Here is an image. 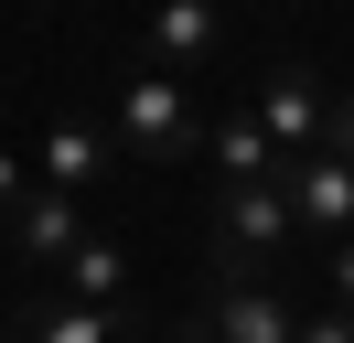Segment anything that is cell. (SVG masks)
<instances>
[{"label": "cell", "instance_id": "obj_9", "mask_svg": "<svg viewBox=\"0 0 354 343\" xmlns=\"http://www.w3.org/2000/svg\"><path fill=\"white\" fill-rule=\"evenodd\" d=\"M65 300H86V311H140L129 300V247H118V236H86V247L65 257Z\"/></svg>", "mask_w": 354, "mask_h": 343}, {"label": "cell", "instance_id": "obj_7", "mask_svg": "<svg viewBox=\"0 0 354 343\" xmlns=\"http://www.w3.org/2000/svg\"><path fill=\"white\" fill-rule=\"evenodd\" d=\"M204 172L215 183H279V150H268V129H258V107H225V118H204Z\"/></svg>", "mask_w": 354, "mask_h": 343}, {"label": "cell", "instance_id": "obj_1", "mask_svg": "<svg viewBox=\"0 0 354 343\" xmlns=\"http://www.w3.org/2000/svg\"><path fill=\"white\" fill-rule=\"evenodd\" d=\"M108 150L129 172H183V161H204V107H194V86L183 75H129L118 86V107H108Z\"/></svg>", "mask_w": 354, "mask_h": 343}, {"label": "cell", "instance_id": "obj_16", "mask_svg": "<svg viewBox=\"0 0 354 343\" xmlns=\"http://www.w3.org/2000/svg\"><path fill=\"white\" fill-rule=\"evenodd\" d=\"M215 11H225V0H215Z\"/></svg>", "mask_w": 354, "mask_h": 343}, {"label": "cell", "instance_id": "obj_15", "mask_svg": "<svg viewBox=\"0 0 354 343\" xmlns=\"http://www.w3.org/2000/svg\"><path fill=\"white\" fill-rule=\"evenodd\" d=\"M161 343H215V333H204V322H172V333H161Z\"/></svg>", "mask_w": 354, "mask_h": 343}, {"label": "cell", "instance_id": "obj_3", "mask_svg": "<svg viewBox=\"0 0 354 343\" xmlns=\"http://www.w3.org/2000/svg\"><path fill=\"white\" fill-rule=\"evenodd\" d=\"M151 64L183 75V86L215 75V64H225V11H215V0H151Z\"/></svg>", "mask_w": 354, "mask_h": 343}, {"label": "cell", "instance_id": "obj_14", "mask_svg": "<svg viewBox=\"0 0 354 343\" xmlns=\"http://www.w3.org/2000/svg\"><path fill=\"white\" fill-rule=\"evenodd\" d=\"M22 193H32V161H11V150H0V214L22 204Z\"/></svg>", "mask_w": 354, "mask_h": 343}, {"label": "cell", "instance_id": "obj_2", "mask_svg": "<svg viewBox=\"0 0 354 343\" xmlns=\"http://www.w3.org/2000/svg\"><path fill=\"white\" fill-rule=\"evenodd\" d=\"M290 247H301V214H290L279 183H225V193H215V290L268 279Z\"/></svg>", "mask_w": 354, "mask_h": 343}, {"label": "cell", "instance_id": "obj_10", "mask_svg": "<svg viewBox=\"0 0 354 343\" xmlns=\"http://www.w3.org/2000/svg\"><path fill=\"white\" fill-rule=\"evenodd\" d=\"M140 311H86V300H44V311L22 322V343H118Z\"/></svg>", "mask_w": 354, "mask_h": 343}, {"label": "cell", "instance_id": "obj_8", "mask_svg": "<svg viewBox=\"0 0 354 343\" xmlns=\"http://www.w3.org/2000/svg\"><path fill=\"white\" fill-rule=\"evenodd\" d=\"M108 129H86V118H54L44 129V150H32V183H54V193H86V183H108Z\"/></svg>", "mask_w": 354, "mask_h": 343}, {"label": "cell", "instance_id": "obj_13", "mask_svg": "<svg viewBox=\"0 0 354 343\" xmlns=\"http://www.w3.org/2000/svg\"><path fill=\"white\" fill-rule=\"evenodd\" d=\"M290 343H354V311H333V300H322V311H311V322H301Z\"/></svg>", "mask_w": 354, "mask_h": 343}, {"label": "cell", "instance_id": "obj_12", "mask_svg": "<svg viewBox=\"0 0 354 343\" xmlns=\"http://www.w3.org/2000/svg\"><path fill=\"white\" fill-rule=\"evenodd\" d=\"M322 150H333V161H354V86L333 97V118H322Z\"/></svg>", "mask_w": 354, "mask_h": 343}, {"label": "cell", "instance_id": "obj_6", "mask_svg": "<svg viewBox=\"0 0 354 343\" xmlns=\"http://www.w3.org/2000/svg\"><path fill=\"white\" fill-rule=\"evenodd\" d=\"M86 236H97V225L75 214V193H54V183H32L22 204H11V247H22V257H44V268H65Z\"/></svg>", "mask_w": 354, "mask_h": 343}, {"label": "cell", "instance_id": "obj_4", "mask_svg": "<svg viewBox=\"0 0 354 343\" xmlns=\"http://www.w3.org/2000/svg\"><path fill=\"white\" fill-rule=\"evenodd\" d=\"M322 118H333V97H322V75H311V64H279V75L258 86V129H268V150H279V161L322 150Z\"/></svg>", "mask_w": 354, "mask_h": 343}, {"label": "cell", "instance_id": "obj_5", "mask_svg": "<svg viewBox=\"0 0 354 343\" xmlns=\"http://www.w3.org/2000/svg\"><path fill=\"white\" fill-rule=\"evenodd\" d=\"M279 193H290V214H301V236H354V161H333V150H301V161L279 172Z\"/></svg>", "mask_w": 354, "mask_h": 343}, {"label": "cell", "instance_id": "obj_11", "mask_svg": "<svg viewBox=\"0 0 354 343\" xmlns=\"http://www.w3.org/2000/svg\"><path fill=\"white\" fill-rule=\"evenodd\" d=\"M322 279H333V311H354V236H333V257H322Z\"/></svg>", "mask_w": 354, "mask_h": 343}]
</instances>
